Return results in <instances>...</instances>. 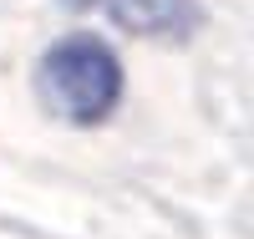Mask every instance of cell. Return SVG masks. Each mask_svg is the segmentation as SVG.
I'll return each mask as SVG.
<instances>
[{
    "instance_id": "6da1fadb",
    "label": "cell",
    "mask_w": 254,
    "mask_h": 239,
    "mask_svg": "<svg viewBox=\"0 0 254 239\" xmlns=\"http://www.w3.org/2000/svg\"><path fill=\"white\" fill-rule=\"evenodd\" d=\"M36 102L66 127H102L127 92L122 56L97 31H66L56 36L36 61Z\"/></svg>"
},
{
    "instance_id": "7a4b0ae2",
    "label": "cell",
    "mask_w": 254,
    "mask_h": 239,
    "mask_svg": "<svg viewBox=\"0 0 254 239\" xmlns=\"http://www.w3.org/2000/svg\"><path fill=\"white\" fill-rule=\"evenodd\" d=\"M71 10H102L127 36L142 41H188L198 31V0H61Z\"/></svg>"
}]
</instances>
